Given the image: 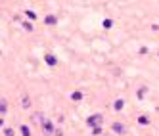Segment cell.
<instances>
[{
	"mask_svg": "<svg viewBox=\"0 0 159 136\" xmlns=\"http://www.w3.org/2000/svg\"><path fill=\"white\" fill-rule=\"evenodd\" d=\"M86 123H88V127H92V129L100 127V125H102V115H90Z\"/></svg>",
	"mask_w": 159,
	"mask_h": 136,
	"instance_id": "2",
	"label": "cell"
},
{
	"mask_svg": "<svg viewBox=\"0 0 159 136\" xmlns=\"http://www.w3.org/2000/svg\"><path fill=\"white\" fill-rule=\"evenodd\" d=\"M21 134H23V136H31V132H29V129L25 127V125L21 127Z\"/></svg>",
	"mask_w": 159,
	"mask_h": 136,
	"instance_id": "10",
	"label": "cell"
},
{
	"mask_svg": "<svg viewBox=\"0 0 159 136\" xmlns=\"http://www.w3.org/2000/svg\"><path fill=\"white\" fill-rule=\"evenodd\" d=\"M31 106V100H29V96H23V107H29Z\"/></svg>",
	"mask_w": 159,
	"mask_h": 136,
	"instance_id": "11",
	"label": "cell"
},
{
	"mask_svg": "<svg viewBox=\"0 0 159 136\" xmlns=\"http://www.w3.org/2000/svg\"><path fill=\"white\" fill-rule=\"evenodd\" d=\"M44 21H46V25H54V23H56V17H54V16H48Z\"/></svg>",
	"mask_w": 159,
	"mask_h": 136,
	"instance_id": "8",
	"label": "cell"
},
{
	"mask_svg": "<svg viewBox=\"0 0 159 136\" xmlns=\"http://www.w3.org/2000/svg\"><path fill=\"white\" fill-rule=\"evenodd\" d=\"M8 111V102L4 98H0V113H6Z\"/></svg>",
	"mask_w": 159,
	"mask_h": 136,
	"instance_id": "3",
	"label": "cell"
},
{
	"mask_svg": "<svg viewBox=\"0 0 159 136\" xmlns=\"http://www.w3.org/2000/svg\"><path fill=\"white\" fill-rule=\"evenodd\" d=\"M111 25H113V21H111V19H106V21H104V27H106V29H109Z\"/></svg>",
	"mask_w": 159,
	"mask_h": 136,
	"instance_id": "13",
	"label": "cell"
},
{
	"mask_svg": "<svg viewBox=\"0 0 159 136\" xmlns=\"http://www.w3.org/2000/svg\"><path fill=\"white\" fill-rule=\"evenodd\" d=\"M46 63H48V65H56V63H58V60H56V56L48 54V56H46Z\"/></svg>",
	"mask_w": 159,
	"mask_h": 136,
	"instance_id": "4",
	"label": "cell"
},
{
	"mask_svg": "<svg viewBox=\"0 0 159 136\" xmlns=\"http://www.w3.org/2000/svg\"><path fill=\"white\" fill-rule=\"evenodd\" d=\"M113 130H117V132H123V130H125V127H123L121 123H113Z\"/></svg>",
	"mask_w": 159,
	"mask_h": 136,
	"instance_id": "7",
	"label": "cell"
},
{
	"mask_svg": "<svg viewBox=\"0 0 159 136\" xmlns=\"http://www.w3.org/2000/svg\"><path fill=\"white\" fill-rule=\"evenodd\" d=\"M144 94H146V88H140L138 90V98H144Z\"/></svg>",
	"mask_w": 159,
	"mask_h": 136,
	"instance_id": "14",
	"label": "cell"
},
{
	"mask_svg": "<svg viewBox=\"0 0 159 136\" xmlns=\"http://www.w3.org/2000/svg\"><path fill=\"white\" fill-rule=\"evenodd\" d=\"M2 125H4V121H2V119H0V127H2Z\"/></svg>",
	"mask_w": 159,
	"mask_h": 136,
	"instance_id": "17",
	"label": "cell"
},
{
	"mask_svg": "<svg viewBox=\"0 0 159 136\" xmlns=\"http://www.w3.org/2000/svg\"><path fill=\"white\" fill-rule=\"evenodd\" d=\"M113 109H115V111H121V109H123V100H115V104H113Z\"/></svg>",
	"mask_w": 159,
	"mask_h": 136,
	"instance_id": "6",
	"label": "cell"
},
{
	"mask_svg": "<svg viewBox=\"0 0 159 136\" xmlns=\"http://www.w3.org/2000/svg\"><path fill=\"white\" fill-rule=\"evenodd\" d=\"M6 136H14V130L12 129H6Z\"/></svg>",
	"mask_w": 159,
	"mask_h": 136,
	"instance_id": "16",
	"label": "cell"
},
{
	"mask_svg": "<svg viewBox=\"0 0 159 136\" xmlns=\"http://www.w3.org/2000/svg\"><path fill=\"white\" fill-rule=\"evenodd\" d=\"M71 98H73L75 102H79V100H83V92H81V90H75V92L71 94Z\"/></svg>",
	"mask_w": 159,
	"mask_h": 136,
	"instance_id": "5",
	"label": "cell"
},
{
	"mask_svg": "<svg viewBox=\"0 0 159 136\" xmlns=\"http://www.w3.org/2000/svg\"><path fill=\"white\" fill-rule=\"evenodd\" d=\"M42 132H44V136H52L54 134V125L48 121V119H42Z\"/></svg>",
	"mask_w": 159,
	"mask_h": 136,
	"instance_id": "1",
	"label": "cell"
},
{
	"mask_svg": "<svg viewBox=\"0 0 159 136\" xmlns=\"http://www.w3.org/2000/svg\"><path fill=\"white\" fill-rule=\"evenodd\" d=\"M58 136H61V134H60V132H58Z\"/></svg>",
	"mask_w": 159,
	"mask_h": 136,
	"instance_id": "18",
	"label": "cell"
},
{
	"mask_svg": "<svg viewBox=\"0 0 159 136\" xmlns=\"http://www.w3.org/2000/svg\"><path fill=\"white\" fill-rule=\"evenodd\" d=\"M25 16H27L29 19H37V14H35V12H31V10H27V12H25Z\"/></svg>",
	"mask_w": 159,
	"mask_h": 136,
	"instance_id": "9",
	"label": "cell"
},
{
	"mask_svg": "<svg viewBox=\"0 0 159 136\" xmlns=\"http://www.w3.org/2000/svg\"><path fill=\"white\" fill-rule=\"evenodd\" d=\"M138 123H140V125H148V123H150V119H148V117H140Z\"/></svg>",
	"mask_w": 159,
	"mask_h": 136,
	"instance_id": "12",
	"label": "cell"
},
{
	"mask_svg": "<svg viewBox=\"0 0 159 136\" xmlns=\"http://www.w3.org/2000/svg\"><path fill=\"white\" fill-rule=\"evenodd\" d=\"M92 132H94V134H100V132H102V129H100V127H94V129H92Z\"/></svg>",
	"mask_w": 159,
	"mask_h": 136,
	"instance_id": "15",
	"label": "cell"
}]
</instances>
